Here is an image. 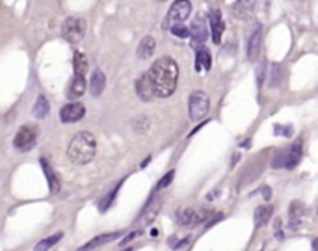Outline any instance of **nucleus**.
Listing matches in <instances>:
<instances>
[{"label":"nucleus","mask_w":318,"mask_h":251,"mask_svg":"<svg viewBox=\"0 0 318 251\" xmlns=\"http://www.w3.org/2000/svg\"><path fill=\"white\" fill-rule=\"evenodd\" d=\"M153 88H155V95L166 99L169 95H173L177 90V80H179V67H177L175 60L162 56L159 58L151 69L147 71Z\"/></svg>","instance_id":"1"},{"label":"nucleus","mask_w":318,"mask_h":251,"mask_svg":"<svg viewBox=\"0 0 318 251\" xmlns=\"http://www.w3.org/2000/svg\"><path fill=\"white\" fill-rule=\"evenodd\" d=\"M95 153H97V142H95V136L88 130L75 134V138L71 140L69 147H67L69 160L78 166L90 164L95 158Z\"/></svg>","instance_id":"2"},{"label":"nucleus","mask_w":318,"mask_h":251,"mask_svg":"<svg viewBox=\"0 0 318 251\" xmlns=\"http://www.w3.org/2000/svg\"><path fill=\"white\" fill-rule=\"evenodd\" d=\"M301 160V142H296L288 149H281L272 160V167H285V169H294Z\"/></svg>","instance_id":"3"},{"label":"nucleus","mask_w":318,"mask_h":251,"mask_svg":"<svg viewBox=\"0 0 318 251\" xmlns=\"http://www.w3.org/2000/svg\"><path fill=\"white\" fill-rule=\"evenodd\" d=\"M209 108H210V99L205 92H193L192 95H190V100H188V112H190L192 121H199V119H203V117L209 114Z\"/></svg>","instance_id":"4"},{"label":"nucleus","mask_w":318,"mask_h":251,"mask_svg":"<svg viewBox=\"0 0 318 251\" xmlns=\"http://www.w3.org/2000/svg\"><path fill=\"white\" fill-rule=\"evenodd\" d=\"M84 33H86V21L84 19L69 17V19H65V23L62 25V35L69 43H73V45L82 41Z\"/></svg>","instance_id":"5"},{"label":"nucleus","mask_w":318,"mask_h":251,"mask_svg":"<svg viewBox=\"0 0 318 251\" xmlns=\"http://www.w3.org/2000/svg\"><path fill=\"white\" fill-rule=\"evenodd\" d=\"M35 142H37V126L23 125L13 138V147L19 151H30Z\"/></svg>","instance_id":"6"},{"label":"nucleus","mask_w":318,"mask_h":251,"mask_svg":"<svg viewBox=\"0 0 318 251\" xmlns=\"http://www.w3.org/2000/svg\"><path fill=\"white\" fill-rule=\"evenodd\" d=\"M192 13V4L188 2V0H175L173 2V6L169 8L167 11V21L171 23V25H175V23H184L188 17Z\"/></svg>","instance_id":"7"},{"label":"nucleus","mask_w":318,"mask_h":251,"mask_svg":"<svg viewBox=\"0 0 318 251\" xmlns=\"http://www.w3.org/2000/svg\"><path fill=\"white\" fill-rule=\"evenodd\" d=\"M86 116V106L82 102H69L60 110V119L62 123H76Z\"/></svg>","instance_id":"8"},{"label":"nucleus","mask_w":318,"mask_h":251,"mask_svg":"<svg viewBox=\"0 0 318 251\" xmlns=\"http://www.w3.org/2000/svg\"><path fill=\"white\" fill-rule=\"evenodd\" d=\"M190 30V35L188 37H192V47L193 49H201V45L207 41V35H209V28H207V23L203 21V19H195L193 21V25L188 28Z\"/></svg>","instance_id":"9"},{"label":"nucleus","mask_w":318,"mask_h":251,"mask_svg":"<svg viewBox=\"0 0 318 251\" xmlns=\"http://www.w3.org/2000/svg\"><path fill=\"white\" fill-rule=\"evenodd\" d=\"M205 218H207V214L197 212V210H193V209H181L177 212V221H179V225H183V227H195L197 223H201Z\"/></svg>","instance_id":"10"},{"label":"nucleus","mask_w":318,"mask_h":251,"mask_svg":"<svg viewBox=\"0 0 318 251\" xmlns=\"http://www.w3.org/2000/svg\"><path fill=\"white\" fill-rule=\"evenodd\" d=\"M136 95H138L142 100H145V102H149V100H153L155 97H157V95H155L153 82H151V78H149L147 73L142 75L138 80H136Z\"/></svg>","instance_id":"11"},{"label":"nucleus","mask_w":318,"mask_h":251,"mask_svg":"<svg viewBox=\"0 0 318 251\" xmlns=\"http://www.w3.org/2000/svg\"><path fill=\"white\" fill-rule=\"evenodd\" d=\"M210 21V30H212V39L216 45L222 43V35H223V30H225V25L222 21V11L220 9H212L209 15Z\"/></svg>","instance_id":"12"},{"label":"nucleus","mask_w":318,"mask_h":251,"mask_svg":"<svg viewBox=\"0 0 318 251\" xmlns=\"http://www.w3.org/2000/svg\"><path fill=\"white\" fill-rule=\"evenodd\" d=\"M121 231H116V233H106V234H100V236H97V238H93V240H90L88 244H84V246H80L76 251H92L95 250V248H100V246H104V244L112 242L114 238H119L121 236Z\"/></svg>","instance_id":"13"},{"label":"nucleus","mask_w":318,"mask_h":251,"mask_svg":"<svg viewBox=\"0 0 318 251\" xmlns=\"http://www.w3.org/2000/svg\"><path fill=\"white\" fill-rule=\"evenodd\" d=\"M260 41H262V30L260 26L253 32V35L250 37V45H248V58L251 62H257L260 54Z\"/></svg>","instance_id":"14"},{"label":"nucleus","mask_w":318,"mask_h":251,"mask_svg":"<svg viewBox=\"0 0 318 251\" xmlns=\"http://www.w3.org/2000/svg\"><path fill=\"white\" fill-rule=\"evenodd\" d=\"M155 49H157V41H155V37H151V35H145L140 45H138V50H136V54H138V58L140 60H149L153 54H155Z\"/></svg>","instance_id":"15"},{"label":"nucleus","mask_w":318,"mask_h":251,"mask_svg":"<svg viewBox=\"0 0 318 251\" xmlns=\"http://www.w3.org/2000/svg\"><path fill=\"white\" fill-rule=\"evenodd\" d=\"M104 86H106V76L100 69H95L92 78H90V92H92L93 97H99L100 93L104 92Z\"/></svg>","instance_id":"16"},{"label":"nucleus","mask_w":318,"mask_h":251,"mask_svg":"<svg viewBox=\"0 0 318 251\" xmlns=\"http://www.w3.org/2000/svg\"><path fill=\"white\" fill-rule=\"evenodd\" d=\"M39 162H41V167H43V171H45V177H47V183H49L50 193H58L60 188H62V184H60L56 173L52 171V167L49 166V162H47L45 158H41Z\"/></svg>","instance_id":"17"},{"label":"nucleus","mask_w":318,"mask_h":251,"mask_svg":"<svg viewBox=\"0 0 318 251\" xmlns=\"http://www.w3.org/2000/svg\"><path fill=\"white\" fill-rule=\"evenodd\" d=\"M301 216H303V207L301 203H292V209L288 210V229L290 231H296L301 223Z\"/></svg>","instance_id":"18"},{"label":"nucleus","mask_w":318,"mask_h":251,"mask_svg":"<svg viewBox=\"0 0 318 251\" xmlns=\"http://www.w3.org/2000/svg\"><path fill=\"white\" fill-rule=\"evenodd\" d=\"M84 92H86V80H84V76H75L71 84H69V92H67V97L69 99H78V97H82Z\"/></svg>","instance_id":"19"},{"label":"nucleus","mask_w":318,"mask_h":251,"mask_svg":"<svg viewBox=\"0 0 318 251\" xmlns=\"http://www.w3.org/2000/svg\"><path fill=\"white\" fill-rule=\"evenodd\" d=\"M212 67V56L207 49H197V56H195V69L197 71H209Z\"/></svg>","instance_id":"20"},{"label":"nucleus","mask_w":318,"mask_h":251,"mask_svg":"<svg viewBox=\"0 0 318 251\" xmlns=\"http://www.w3.org/2000/svg\"><path fill=\"white\" fill-rule=\"evenodd\" d=\"M272 214H274V207H270V205L259 207V209L255 210V216H253L255 225L260 227V225H264V223H268V220L272 218Z\"/></svg>","instance_id":"21"},{"label":"nucleus","mask_w":318,"mask_h":251,"mask_svg":"<svg viewBox=\"0 0 318 251\" xmlns=\"http://www.w3.org/2000/svg\"><path fill=\"white\" fill-rule=\"evenodd\" d=\"M255 8V0H236V4H234V15L236 17H248L253 11Z\"/></svg>","instance_id":"22"},{"label":"nucleus","mask_w":318,"mask_h":251,"mask_svg":"<svg viewBox=\"0 0 318 251\" xmlns=\"http://www.w3.org/2000/svg\"><path fill=\"white\" fill-rule=\"evenodd\" d=\"M123 183H125V179H121V181H119V183L114 186V190H112V192H108L106 195H104V197H102V199H100V203H99L100 212H106V210L110 209V205L114 203V199H116V193L119 192V188H121V184H123Z\"/></svg>","instance_id":"23"},{"label":"nucleus","mask_w":318,"mask_h":251,"mask_svg":"<svg viewBox=\"0 0 318 251\" xmlns=\"http://www.w3.org/2000/svg\"><path fill=\"white\" fill-rule=\"evenodd\" d=\"M62 238H64V234H62V233H56V234H52V236H47V238H43L39 244H35L33 251H49L50 248H52V246H56Z\"/></svg>","instance_id":"24"},{"label":"nucleus","mask_w":318,"mask_h":251,"mask_svg":"<svg viewBox=\"0 0 318 251\" xmlns=\"http://www.w3.org/2000/svg\"><path fill=\"white\" fill-rule=\"evenodd\" d=\"M73 63H75V76L86 75V71H88V60H86V54H82V52H75Z\"/></svg>","instance_id":"25"},{"label":"nucleus","mask_w":318,"mask_h":251,"mask_svg":"<svg viewBox=\"0 0 318 251\" xmlns=\"http://www.w3.org/2000/svg\"><path fill=\"white\" fill-rule=\"evenodd\" d=\"M47 114H49V102L45 99V95H39L37 100H35V104H33V116L37 117V119H43Z\"/></svg>","instance_id":"26"},{"label":"nucleus","mask_w":318,"mask_h":251,"mask_svg":"<svg viewBox=\"0 0 318 251\" xmlns=\"http://www.w3.org/2000/svg\"><path fill=\"white\" fill-rule=\"evenodd\" d=\"M132 128H134V132L145 134L147 130H149V119H147L145 116L136 117V119H134V123H132Z\"/></svg>","instance_id":"27"},{"label":"nucleus","mask_w":318,"mask_h":251,"mask_svg":"<svg viewBox=\"0 0 318 251\" xmlns=\"http://www.w3.org/2000/svg\"><path fill=\"white\" fill-rule=\"evenodd\" d=\"M171 33L177 35V37H188V35H190V30H188L183 23H175V25L171 26Z\"/></svg>","instance_id":"28"},{"label":"nucleus","mask_w":318,"mask_h":251,"mask_svg":"<svg viewBox=\"0 0 318 251\" xmlns=\"http://www.w3.org/2000/svg\"><path fill=\"white\" fill-rule=\"evenodd\" d=\"M173 177H175V171L171 169L169 173H166V175L162 177V181H160V183L157 184V188H155V192H160V190H164L166 186H169V184H171V181H173Z\"/></svg>","instance_id":"29"},{"label":"nucleus","mask_w":318,"mask_h":251,"mask_svg":"<svg viewBox=\"0 0 318 251\" xmlns=\"http://www.w3.org/2000/svg\"><path fill=\"white\" fill-rule=\"evenodd\" d=\"M274 130L277 134H281V136H292V126H283V125H276L274 126Z\"/></svg>","instance_id":"30"},{"label":"nucleus","mask_w":318,"mask_h":251,"mask_svg":"<svg viewBox=\"0 0 318 251\" xmlns=\"http://www.w3.org/2000/svg\"><path fill=\"white\" fill-rule=\"evenodd\" d=\"M279 84V65L272 67V76H270V86H277Z\"/></svg>","instance_id":"31"},{"label":"nucleus","mask_w":318,"mask_h":251,"mask_svg":"<svg viewBox=\"0 0 318 251\" xmlns=\"http://www.w3.org/2000/svg\"><path fill=\"white\" fill-rule=\"evenodd\" d=\"M138 236H140V231H134V233L127 234L125 238H123V240L119 242V246H121V248H125L127 244H130V242H132V240H134V238H138Z\"/></svg>","instance_id":"32"},{"label":"nucleus","mask_w":318,"mask_h":251,"mask_svg":"<svg viewBox=\"0 0 318 251\" xmlns=\"http://www.w3.org/2000/svg\"><path fill=\"white\" fill-rule=\"evenodd\" d=\"M274 229H276L277 240H283V233H281V220H276V221H274Z\"/></svg>","instance_id":"33"},{"label":"nucleus","mask_w":318,"mask_h":251,"mask_svg":"<svg viewBox=\"0 0 318 251\" xmlns=\"http://www.w3.org/2000/svg\"><path fill=\"white\" fill-rule=\"evenodd\" d=\"M190 238H192V236H184L183 240H179V242L175 244V250H181L184 246H188V244H190Z\"/></svg>","instance_id":"34"},{"label":"nucleus","mask_w":318,"mask_h":251,"mask_svg":"<svg viewBox=\"0 0 318 251\" xmlns=\"http://www.w3.org/2000/svg\"><path fill=\"white\" fill-rule=\"evenodd\" d=\"M262 195H264V199H270V195H272V193H270V188H268V186L262 188Z\"/></svg>","instance_id":"35"},{"label":"nucleus","mask_w":318,"mask_h":251,"mask_svg":"<svg viewBox=\"0 0 318 251\" xmlns=\"http://www.w3.org/2000/svg\"><path fill=\"white\" fill-rule=\"evenodd\" d=\"M177 236H171V238H169V240H167V242H169V246H171V248H175V244H177V240H175Z\"/></svg>","instance_id":"36"},{"label":"nucleus","mask_w":318,"mask_h":251,"mask_svg":"<svg viewBox=\"0 0 318 251\" xmlns=\"http://www.w3.org/2000/svg\"><path fill=\"white\" fill-rule=\"evenodd\" d=\"M125 251H132V250H130V248H127V250H125Z\"/></svg>","instance_id":"37"},{"label":"nucleus","mask_w":318,"mask_h":251,"mask_svg":"<svg viewBox=\"0 0 318 251\" xmlns=\"http://www.w3.org/2000/svg\"><path fill=\"white\" fill-rule=\"evenodd\" d=\"M159 2H164V0H159Z\"/></svg>","instance_id":"38"}]
</instances>
